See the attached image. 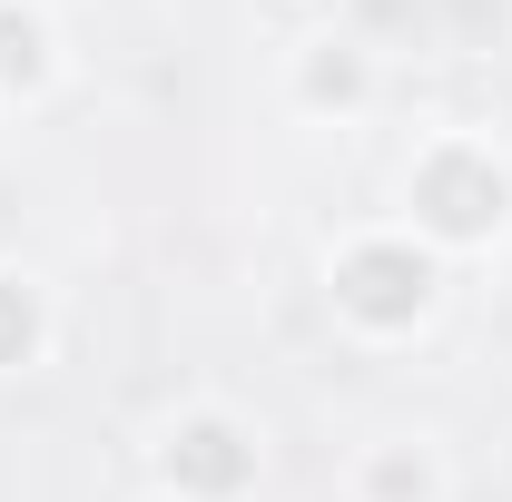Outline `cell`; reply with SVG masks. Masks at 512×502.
<instances>
[{
  "mask_svg": "<svg viewBox=\"0 0 512 502\" xmlns=\"http://www.w3.org/2000/svg\"><path fill=\"white\" fill-rule=\"evenodd\" d=\"M414 217L453 237V247H473V237H493L512 217V178L493 148H473V138H444V148H424V168H414Z\"/></svg>",
  "mask_w": 512,
  "mask_h": 502,
  "instance_id": "obj_1",
  "label": "cell"
},
{
  "mask_svg": "<svg viewBox=\"0 0 512 502\" xmlns=\"http://www.w3.org/2000/svg\"><path fill=\"white\" fill-rule=\"evenodd\" d=\"M306 99H365V60L345 40H325L316 60H306Z\"/></svg>",
  "mask_w": 512,
  "mask_h": 502,
  "instance_id": "obj_7",
  "label": "cell"
},
{
  "mask_svg": "<svg viewBox=\"0 0 512 502\" xmlns=\"http://www.w3.org/2000/svg\"><path fill=\"white\" fill-rule=\"evenodd\" d=\"M30 345H40V306L20 276H0V365H30Z\"/></svg>",
  "mask_w": 512,
  "mask_h": 502,
  "instance_id": "obj_6",
  "label": "cell"
},
{
  "mask_svg": "<svg viewBox=\"0 0 512 502\" xmlns=\"http://www.w3.org/2000/svg\"><path fill=\"white\" fill-rule=\"evenodd\" d=\"M335 306L355 315V325H375V335L414 325V315L434 306V256L404 247V237H365V247H345V256H335Z\"/></svg>",
  "mask_w": 512,
  "mask_h": 502,
  "instance_id": "obj_2",
  "label": "cell"
},
{
  "mask_svg": "<svg viewBox=\"0 0 512 502\" xmlns=\"http://www.w3.org/2000/svg\"><path fill=\"white\" fill-rule=\"evenodd\" d=\"M158 463H168V483H178L188 502H237V493L256 483V443L237 434L227 414H188V424L168 434Z\"/></svg>",
  "mask_w": 512,
  "mask_h": 502,
  "instance_id": "obj_3",
  "label": "cell"
},
{
  "mask_svg": "<svg viewBox=\"0 0 512 502\" xmlns=\"http://www.w3.org/2000/svg\"><path fill=\"white\" fill-rule=\"evenodd\" d=\"M50 79V30L30 10H0V89H40Z\"/></svg>",
  "mask_w": 512,
  "mask_h": 502,
  "instance_id": "obj_4",
  "label": "cell"
},
{
  "mask_svg": "<svg viewBox=\"0 0 512 502\" xmlns=\"http://www.w3.org/2000/svg\"><path fill=\"white\" fill-rule=\"evenodd\" d=\"M365 493H375V502H424V493H434V473H424V453L384 443L375 463H365Z\"/></svg>",
  "mask_w": 512,
  "mask_h": 502,
  "instance_id": "obj_5",
  "label": "cell"
}]
</instances>
